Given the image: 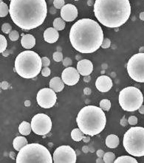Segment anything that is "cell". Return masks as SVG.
<instances>
[{"label": "cell", "instance_id": "7c38bea8", "mask_svg": "<svg viewBox=\"0 0 144 163\" xmlns=\"http://www.w3.org/2000/svg\"><path fill=\"white\" fill-rule=\"evenodd\" d=\"M36 100L39 106L44 108H52L56 104L57 95L56 92L50 88H44L37 93Z\"/></svg>", "mask_w": 144, "mask_h": 163}, {"label": "cell", "instance_id": "f5cc1de1", "mask_svg": "<svg viewBox=\"0 0 144 163\" xmlns=\"http://www.w3.org/2000/svg\"><path fill=\"white\" fill-rule=\"evenodd\" d=\"M10 1H11V0H10Z\"/></svg>", "mask_w": 144, "mask_h": 163}, {"label": "cell", "instance_id": "44dd1931", "mask_svg": "<svg viewBox=\"0 0 144 163\" xmlns=\"http://www.w3.org/2000/svg\"><path fill=\"white\" fill-rule=\"evenodd\" d=\"M106 145L110 149H115L119 145V138L115 134H110L106 139Z\"/></svg>", "mask_w": 144, "mask_h": 163}, {"label": "cell", "instance_id": "d4e9b609", "mask_svg": "<svg viewBox=\"0 0 144 163\" xmlns=\"http://www.w3.org/2000/svg\"><path fill=\"white\" fill-rule=\"evenodd\" d=\"M65 21L62 18H56L53 21V27L57 30H63L65 28Z\"/></svg>", "mask_w": 144, "mask_h": 163}, {"label": "cell", "instance_id": "484cf974", "mask_svg": "<svg viewBox=\"0 0 144 163\" xmlns=\"http://www.w3.org/2000/svg\"><path fill=\"white\" fill-rule=\"evenodd\" d=\"M9 11L10 8L8 6V5L2 2L0 3V16L1 17H5L9 14Z\"/></svg>", "mask_w": 144, "mask_h": 163}, {"label": "cell", "instance_id": "7a4b0ae2", "mask_svg": "<svg viewBox=\"0 0 144 163\" xmlns=\"http://www.w3.org/2000/svg\"><path fill=\"white\" fill-rule=\"evenodd\" d=\"M69 41L78 52L92 53L101 47L104 42L103 30L97 21L92 19H80L71 27Z\"/></svg>", "mask_w": 144, "mask_h": 163}, {"label": "cell", "instance_id": "836d02e7", "mask_svg": "<svg viewBox=\"0 0 144 163\" xmlns=\"http://www.w3.org/2000/svg\"><path fill=\"white\" fill-rule=\"evenodd\" d=\"M111 45V41L110 39H108V38H106V39H104V42L102 43L101 44V47L103 49H107L109 48V47H110Z\"/></svg>", "mask_w": 144, "mask_h": 163}, {"label": "cell", "instance_id": "6da1fadb", "mask_svg": "<svg viewBox=\"0 0 144 163\" xmlns=\"http://www.w3.org/2000/svg\"><path fill=\"white\" fill-rule=\"evenodd\" d=\"M9 8L14 24L25 31L42 24L47 14L45 0H11Z\"/></svg>", "mask_w": 144, "mask_h": 163}, {"label": "cell", "instance_id": "9c48e42d", "mask_svg": "<svg viewBox=\"0 0 144 163\" xmlns=\"http://www.w3.org/2000/svg\"><path fill=\"white\" fill-rule=\"evenodd\" d=\"M131 78L139 83H144V52L132 55L126 66Z\"/></svg>", "mask_w": 144, "mask_h": 163}, {"label": "cell", "instance_id": "ba28073f", "mask_svg": "<svg viewBox=\"0 0 144 163\" xmlns=\"http://www.w3.org/2000/svg\"><path fill=\"white\" fill-rule=\"evenodd\" d=\"M143 102L141 91L135 86L124 88L119 93V103L124 111L133 112L139 109Z\"/></svg>", "mask_w": 144, "mask_h": 163}, {"label": "cell", "instance_id": "5b68a950", "mask_svg": "<svg viewBox=\"0 0 144 163\" xmlns=\"http://www.w3.org/2000/svg\"><path fill=\"white\" fill-rule=\"evenodd\" d=\"M41 58L34 51H23L15 60V70L23 78L30 79L36 77L41 72Z\"/></svg>", "mask_w": 144, "mask_h": 163}, {"label": "cell", "instance_id": "bcb514c9", "mask_svg": "<svg viewBox=\"0 0 144 163\" xmlns=\"http://www.w3.org/2000/svg\"><path fill=\"white\" fill-rule=\"evenodd\" d=\"M140 19L142 21H144V12H142L140 14Z\"/></svg>", "mask_w": 144, "mask_h": 163}, {"label": "cell", "instance_id": "8fae6325", "mask_svg": "<svg viewBox=\"0 0 144 163\" xmlns=\"http://www.w3.org/2000/svg\"><path fill=\"white\" fill-rule=\"evenodd\" d=\"M53 159L55 163H75L76 153L69 146H59L54 151Z\"/></svg>", "mask_w": 144, "mask_h": 163}, {"label": "cell", "instance_id": "d590c367", "mask_svg": "<svg viewBox=\"0 0 144 163\" xmlns=\"http://www.w3.org/2000/svg\"><path fill=\"white\" fill-rule=\"evenodd\" d=\"M128 123L132 126H135L137 123V118L135 116H130L128 119Z\"/></svg>", "mask_w": 144, "mask_h": 163}, {"label": "cell", "instance_id": "7402d4cb", "mask_svg": "<svg viewBox=\"0 0 144 163\" xmlns=\"http://www.w3.org/2000/svg\"><path fill=\"white\" fill-rule=\"evenodd\" d=\"M32 131V127H31V123H27L26 121L21 122V124L19 126V133L23 136H27L30 134Z\"/></svg>", "mask_w": 144, "mask_h": 163}, {"label": "cell", "instance_id": "e0dca14e", "mask_svg": "<svg viewBox=\"0 0 144 163\" xmlns=\"http://www.w3.org/2000/svg\"><path fill=\"white\" fill-rule=\"evenodd\" d=\"M59 38V33L58 30L54 27H49L45 30L44 33V39L46 42L53 44L56 42Z\"/></svg>", "mask_w": 144, "mask_h": 163}, {"label": "cell", "instance_id": "ab89813d", "mask_svg": "<svg viewBox=\"0 0 144 163\" xmlns=\"http://www.w3.org/2000/svg\"><path fill=\"white\" fill-rule=\"evenodd\" d=\"M96 154H97V156H98V157H103L104 155V152L102 150H98V151H97V152H96Z\"/></svg>", "mask_w": 144, "mask_h": 163}, {"label": "cell", "instance_id": "b9f144b4", "mask_svg": "<svg viewBox=\"0 0 144 163\" xmlns=\"http://www.w3.org/2000/svg\"><path fill=\"white\" fill-rule=\"evenodd\" d=\"M84 95H89L91 94V89L89 88H85L84 89Z\"/></svg>", "mask_w": 144, "mask_h": 163}, {"label": "cell", "instance_id": "681fc988", "mask_svg": "<svg viewBox=\"0 0 144 163\" xmlns=\"http://www.w3.org/2000/svg\"><path fill=\"white\" fill-rule=\"evenodd\" d=\"M96 162H104V160H101L100 157H99V159H98V160L96 161Z\"/></svg>", "mask_w": 144, "mask_h": 163}, {"label": "cell", "instance_id": "ee69618b", "mask_svg": "<svg viewBox=\"0 0 144 163\" xmlns=\"http://www.w3.org/2000/svg\"><path fill=\"white\" fill-rule=\"evenodd\" d=\"M84 143H89V140H90V137L89 136H84L82 139Z\"/></svg>", "mask_w": 144, "mask_h": 163}, {"label": "cell", "instance_id": "60d3db41", "mask_svg": "<svg viewBox=\"0 0 144 163\" xmlns=\"http://www.w3.org/2000/svg\"><path fill=\"white\" fill-rule=\"evenodd\" d=\"M120 125L123 126H126L127 125V122H126V121L125 116H123V118H122L121 121H120Z\"/></svg>", "mask_w": 144, "mask_h": 163}, {"label": "cell", "instance_id": "ac0fdd59", "mask_svg": "<svg viewBox=\"0 0 144 163\" xmlns=\"http://www.w3.org/2000/svg\"><path fill=\"white\" fill-rule=\"evenodd\" d=\"M21 44L24 48L30 50L36 45V39L31 34L23 35L21 39Z\"/></svg>", "mask_w": 144, "mask_h": 163}, {"label": "cell", "instance_id": "f1b7e54d", "mask_svg": "<svg viewBox=\"0 0 144 163\" xmlns=\"http://www.w3.org/2000/svg\"><path fill=\"white\" fill-rule=\"evenodd\" d=\"M7 45L8 43L5 37L2 35H0V52L1 53L4 52V51H5Z\"/></svg>", "mask_w": 144, "mask_h": 163}, {"label": "cell", "instance_id": "5bb4252c", "mask_svg": "<svg viewBox=\"0 0 144 163\" xmlns=\"http://www.w3.org/2000/svg\"><path fill=\"white\" fill-rule=\"evenodd\" d=\"M78 9L72 4H67L61 9V17L65 21H72L77 18Z\"/></svg>", "mask_w": 144, "mask_h": 163}, {"label": "cell", "instance_id": "d6a6232c", "mask_svg": "<svg viewBox=\"0 0 144 163\" xmlns=\"http://www.w3.org/2000/svg\"><path fill=\"white\" fill-rule=\"evenodd\" d=\"M53 59L56 62H60L63 60V54L60 52H56L53 53Z\"/></svg>", "mask_w": 144, "mask_h": 163}, {"label": "cell", "instance_id": "1f68e13d", "mask_svg": "<svg viewBox=\"0 0 144 163\" xmlns=\"http://www.w3.org/2000/svg\"><path fill=\"white\" fill-rule=\"evenodd\" d=\"M53 5L57 9H62L65 5V2H64V0H54Z\"/></svg>", "mask_w": 144, "mask_h": 163}, {"label": "cell", "instance_id": "3957f363", "mask_svg": "<svg viewBox=\"0 0 144 163\" xmlns=\"http://www.w3.org/2000/svg\"><path fill=\"white\" fill-rule=\"evenodd\" d=\"M94 14L99 22L106 27H119L130 16V0H95Z\"/></svg>", "mask_w": 144, "mask_h": 163}, {"label": "cell", "instance_id": "f35d334b", "mask_svg": "<svg viewBox=\"0 0 144 163\" xmlns=\"http://www.w3.org/2000/svg\"><path fill=\"white\" fill-rule=\"evenodd\" d=\"M9 87V83H8L7 81H2L1 83V88L2 89H7Z\"/></svg>", "mask_w": 144, "mask_h": 163}, {"label": "cell", "instance_id": "4316f807", "mask_svg": "<svg viewBox=\"0 0 144 163\" xmlns=\"http://www.w3.org/2000/svg\"><path fill=\"white\" fill-rule=\"evenodd\" d=\"M103 159L105 163H112L115 160V155L112 152H107L104 154Z\"/></svg>", "mask_w": 144, "mask_h": 163}, {"label": "cell", "instance_id": "7dc6e473", "mask_svg": "<svg viewBox=\"0 0 144 163\" xmlns=\"http://www.w3.org/2000/svg\"><path fill=\"white\" fill-rule=\"evenodd\" d=\"M24 105H25L26 107H28L30 106V100H26L25 102H24Z\"/></svg>", "mask_w": 144, "mask_h": 163}, {"label": "cell", "instance_id": "30bf717a", "mask_svg": "<svg viewBox=\"0 0 144 163\" xmlns=\"http://www.w3.org/2000/svg\"><path fill=\"white\" fill-rule=\"evenodd\" d=\"M31 127L35 134L44 136L51 131L52 121L50 118L45 114H37L31 121Z\"/></svg>", "mask_w": 144, "mask_h": 163}, {"label": "cell", "instance_id": "f907efd6", "mask_svg": "<svg viewBox=\"0 0 144 163\" xmlns=\"http://www.w3.org/2000/svg\"><path fill=\"white\" fill-rule=\"evenodd\" d=\"M0 2H2V0H0Z\"/></svg>", "mask_w": 144, "mask_h": 163}, {"label": "cell", "instance_id": "4fadbf2b", "mask_svg": "<svg viewBox=\"0 0 144 163\" xmlns=\"http://www.w3.org/2000/svg\"><path fill=\"white\" fill-rule=\"evenodd\" d=\"M62 79L65 84L74 86L78 82L80 79V73L74 67H68L63 70Z\"/></svg>", "mask_w": 144, "mask_h": 163}, {"label": "cell", "instance_id": "816d5d0a", "mask_svg": "<svg viewBox=\"0 0 144 163\" xmlns=\"http://www.w3.org/2000/svg\"><path fill=\"white\" fill-rule=\"evenodd\" d=\"M74 1H78V0H74Z\"/></svg>", "mask_w": 144, "mask_h": 163}, {"label": "cell", "instance_id": "8d00e7d4", "mask_svg": "<svg viewBox=\"0 0 144 163\" xmlns=\"http://www.w3.org/2000/svg\"><path fill=\"white\" fill-rule=\"evenodd\" d=\"M41 62H42V67H48L50 64V61L47 57L41 58Z\"/></svg>", "mask_w": 144, "mask_h": 163}, {"label": "cell", "instance_id": "2e32d148", "mask_svg": "<svg viewBox=\"0 0 144 163\" xmlns=\"http://www.w3.org/2000/svg\"><path fill=\"white\" fill-rule=\"evenodd\" d=\"M77 70L80 75L83 76H88L93 71V65L90 61L83 59L78 62Z\"/></svg>", "mask_w": 144, "mask_h": 163}, {"label": "cell", "instance_id": "9a60e30c", "mask_svg": "<svg viewBox=\"0 0 144 163\" xmlns=\"http://www.w3.org/2000/svg\"><path fill=\"white\" fill-rule=\"evenodd\" d=\"M112 79L107 75H101L97 78L95 82V86L98 90L101 92H107L112 89Z\"/></svg>", "mask_w": 144, "mask_h": 163}, {"label": "cell", "instance_id": "52a82bcc", "mask_svg": "<svg viewBox=\"0 0 144 163\" xmlns=\"http://www.w3.org/2000/svg\"><path fill=\"white\" fill-rule=\"evenodd\" d=\"M123 147L128 154L134 156H144V128H130L123 136Z\"/></svg>", "mask_w": 144, "mask_h": 163}, {"label": "cell", "instance_id": "c3c4849f", "mask_svg": "<svg viewBox=\"0 0 144 163\" xmlns=\"http://www.w3.org/2000/svg\"><path fill=\"white\" fill-rule=\"evenodd\" d=\"M84 80L85 82H89V80H90V77H87V78L85 77V78H84Z\"/></svg>", "mask_w": 144, "mask_h": 163}, {"label": "cell", "instance_id": "4dcf8cb0", "mask_svg": "<svg viewBox=\"0 0 144 163\" xmlns=\"http://www.w3.org/2000/svg\"><path fill=\"white\" fill-rule=\"evenodd\" d=\"M11 30H12V27L8 23H5L2 26V30L5 34H10V33L11 32Z\"/></svg>", "mask_w": 144, "mask_h": 163}, {"label": "cell", "instance_id": "f6af8a7d", "mask_svg": "<svg viewBox=\"0 0 144 163\" xmlns=\"http://www.w3.org/2000/svg\"><path fill=\"white\" fill-rule=\"evenodd\" d=\"M138 111L140 114H144V106H140V108H139Z\"/></svg>", "mask_w": 144, "mask_h": 163}, {"label": "cell", "instance_id": "ffe728a7", "mask_svg": "<svg viewBox=\"0 0 144 163\" xmlns=\"http://www.w3.org/2000/svg\"><path fill=\"white\" fill-rule=\"evenodd\" d=\"M27 144L28 142L27 139H26L24 136H16V137L14 139V142H13V146H14V149L17 151H20L23 147L27 146Z\"/></svg>", "mask_w": 144, "mask_h": 163}, {"label": "cell", "instance_id": "83f0119b", "mask_svg": "<svg viewBox=\"0 0 144 163\" xmlns=\"http://www.w3.org/2000/svg\"><path fill=\"white\" fill-rule=\"evenodd\" d=\"M100 107L104 111H109L111 108L110 100L107 99H104L100 102Z\"/></svg>", "mask_w": 144, "mask_h": 163}, {"label": "cell", "instance_id": "d6986e66", "mask_svg": "<svg viewBox=\"0 0 144 163\" xmlns=\"http://www.w3.org/2000/svg\"><path fill=\"white\" fill-rule=\"evenodd\" d=\"M50 88L56 92H60L64 88V83L59 77H54L50 81Z\"/></svg>", "mask_w": 144, "mask_h": 163}, {"label": "cell", "instance_id": "603a6c76", "mask_svg": "<svg viewBox=\"0 0 144 163\" xmlns=\"http://www.w3.org/2000/svg\"><path fill=\"white\" fill-rule=\"evenodd\" d=\"M84 133L83 132L80 128H74L71 132V137L75 142H80L82 140L84 136Z\"/></svg>", "mask_w": 144, "mask_h": 163}, {"label": "cell", "instance_id": "7bdbcfd3", "mask_svg": "<svg viewBox=\"0 0 144 163\" xmlns=\"http://www.w3.org/2000/svg\"><path fill=\"white\" fill-rule=\"evenodd\" d=\"M82 151H83V152L86 153V154H87V153H88L89 152V148H88V146H83Z\"/></svg>", "mask_w": 144, "mask_h": 163}, {"label": "cell", "instance_id": "f546056e", "mask_svg": "<svg viewBox=\"0 0 144 163\" xmlns=\"http://www.w3.org/2000/svg\"><path fill=\"white\" fill-rule=\"evenodd\" d=\"M19 33H18V31L16 30H12L9 34V39L10 40H11L12 42H16L19 39Z\"/></svg>", "mask_w": 144, "mask_h": 163}, {"label": "cell", "instance_id": "74e56055", "mask_svg": "<svg viewBox=\"0 0 144 163\" xmlns=\"http://www.w3.org/2000/svg\"><path fill=\"white\" fill-rule=\"evenodd\" d=\"M72 60L68 57L63 59V65L65 66V67H69V66L72 65Z\"/></svg>", "mask_w": 144, "mask_h": 163}, {"label": "cell", "instance_id": "cb8c5ba5", "mask_svg": "<svg viewBox=\"0 0 144 163\" xmlns=\"http://www.w3.org/2000/svg\"><path fill=\"white\" fill-rule=\"evenodd\" d=\"M115 163H137V161L134 157L130 156H122L117 158Z\"/></svg>", "mask_w": 144, "mask_h": 163}, {"label": "cell", "instance_id": "e575fe53", "mask_svg": "<svg viewBox=\"0 0 144 163\" xmlns=\"http://www.w3.org/2000/svg\"><path fill=\"white\" fill-rule=\"evenodd\" d=\"M41 74L44 77H48L50 75V70L48 67H44V68L41 69Z\"/></svg>", "mask_w": 144, "mask_h": 163}, {"label": "cell", "instance_id": "277c9868", "mask_svg": "<svg viewBox=\"0 0 144 163\" xmlns=\"http://www.w3.org/2000/svg\"><path fill=\"white\" fill-rule=\"evenodd\" d=\"M76 122L78 128L85 134L95 136L104 129L107 118L101 108L95 106H87L78 114Z\"/></svg>", "mask_w": 144, "mask_h": 163}, {"label": "cell", "instance_id": "8992f818", "mask_svg": "<svg viewBox=\"0 0 144 163\" xmlns=\"http://www.w3.org/2000/svg\"><path fill=\"white\" fill-rule=\"evenodd\" d=\"M16 163H52L51 154L47 148L39 143L27 144L19 151Z\"/></svg>", "mask_w": 144, "mask_h": 163}]
</instances>
